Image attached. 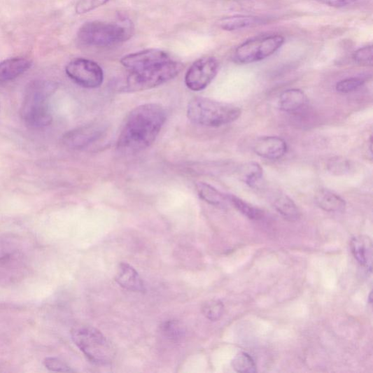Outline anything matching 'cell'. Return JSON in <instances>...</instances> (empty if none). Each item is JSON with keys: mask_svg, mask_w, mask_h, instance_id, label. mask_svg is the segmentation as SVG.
<instances>
[{"mask_svg": "<svg viewBox=\"0 0 373 373\" xmlns=\"http://www.w3.org/2000/svg\"><path fill=\"white\" fill-rule=\"evenodd\" d=\"M307 101V96L300 90H289L283 92L279 98V108L286 113H296L304 108Z\"/></svg>", "mask_w": 373, "mask_h": 373, "instance_id": "17", "label": "cell"}, {"mask_svg": "<svg viewBox=\"0 0 373 373\" xmlns=\"http://www.w3.org/2000/svg\"><path fill=\"white\" fill-rule=\"evenodd\" d=\"M45 367L52 372H72L73 370L60 360L55 358H48L44 360Z\"/></svg>", "mask_w": 373, "mask_h": 373, "instance_id": "30", "label": "cell"}, {"mask_svg": "<svg viewBox=\"0 0 373 373\" xmlns=\"http://www.w3.org/2000/svg\"><path fill=\"white\" fill-rule=\"evenodd\" d=\"M351 248L355 259L365 267L372 272V242L367 236L354 237L351 241Z\"/></svg>", "mask_w": 373, "mask_h": 373, "instance_id": "15", "label": "cell"}, {"mask_svg": "<svg viewBox=\"0 0 373 373\" xmlns=\"http://www.w3.org/2000/svg\"><path fill=\"white\" fill-rule=\"evenodd\" d=\"M365 84L361 78H350L337 83L335 90L342 94H349L358 91Z\"/></svg>", "mask_w": 373, "mask_h": 373, "instance_id": "26", "label": "cell"}, {"mask_svg": "<svg viewBox=\"0 0 373 373\" xmlns=\"http://www.w3.org/2000/svg\"><path fill=\"white\" fill-rule=\"evenodd\" d=\"M202 311L209 321L216 322L223 316L225 307L220 300H211L206 302L202 307Z\"/></svg>", "mask_w": 373, "mask_h": 373, "instance_id": "25", "label": "cell"}, {"mask_svg": "<svg viewBox=\"0 0 373 373\" xmlns=\"http://www.w3.org/2000/svg\"><path fill=\"white\" fill-rule=\"evenodd\" d=\"M281 35H269L246 41L234 52V60L240 64L260 62L274 55L284 43Z\"/></svg>", "mask_w": 373, "mask_h": 373, "instance_id": "7", "label": "cell"}, {"mask_svg": "<svg viewBox=\"0 0 373 373\" xmlns=\"http://www.w3.org/2000/svg\"><path fill=\"white\" fill-rule=\"evenodd\" d=\"M161 331L168 340L173 342L183 340L186 332L184 325L177 321H166L162 325Z\"/></svg>", "mask_w": 373, "mask_h": 373, "instance_id": "23", "label": "cell"}, {"mask_svg": "<svg viewBox=\"0 0 373 373\" xmlns=\"http://www.w3.org/2000/svg\"><path fill=\"white\" fill-rule=\"evenodd\" d=\"M355 63L361 66H371L373 63L372 47L367 45L355 51L353 55Z\"/></svg>", "mask_w": 373, "mask_h": 373, "instance_id": "28", "label": "cell"}, {"mask_svg": "<svg viewBox=\"0 0 373 373\" xmlns=\"http://www.w3.org/2000/svg\"><path fill=\"white\" fill-rule=\"evenodd\" d=\"M32 62L24 57L8 59L0 63V81L7 82L19 78L31 68Z\"/></svg>", "mask_w": 373, "mask_h": 373, "instance_id": "14", "label": "cell"}, {"mask_svg": "<svg viewBox=\"0 0 373 373\" xmlns=\"http://www.w3.org/2000/svg\"><path fill=\"white\" fill-rule=\"evenodd\" d=\"M167 120L164 108L155 103L134 109L126 119L118 140V149L134 154L150 147L161 132Z\"/></svg>", "mask_w": 373, "mask_h": 373, "instance_id": "1", "label": "cell"}, {"mask_svg": "<svg viewBox=\"0 0 373 373\" xmlns=\"http://www.w3.org/2000/svg\"><path fill=\"white\" fill-rule=\"evenodd\" d=\"M239 174L247 185L255 188L262 178L263 170L258 163H248L241 168Z\"/></svg>", "mask_w": 373, "mask_h": 373, "instance_id": "22", "label": "cell"}, {"mask_svg": "<svg viewBox=\"0 0 373 373\" xmlns=\"http://www.w3.org/2000/svg\"><path fill=\"white\" fill-rule=\"evenodd\" d=\"M253 151L260 157L278 160L286 155L288 145L287 142L281 137L263 136L255 141Z\"/></svg>", "mask_w": 373, "mask_h": 373, "instance_id": "12", "label": "cell"}, {"mask_svg": "<svg viewBox=\"0 0 373 373\" xmlns=\"http://www.w3.org/2000/svg\"><path fill=\"white\" fill-rule=\"evenodd\" d=\"M318 1L330 7L342 8L353 5L356 0H318Z\"/></svg>", "mask_w": 373, "mask_h": 373, "instance_id": "31", "label": "cell"}, {"mask_svg": "<svg viewBox=\"0 0 373 373\" xmlns=\"http://www.w3.org/2000/svg\"><path fill=\"white\" fill-rule=\"evenodd\" d=\"M65 71L71 80L85 88L98 87L104 80L101 67L90 59L83 58L74 59L66 65Z\"/></svg>", "mask_w": 373, "mask_h": 373, "instance_id": "8", "label": "cell"}, {"mask_svg": "<svg viewBox=\"0 0 373 373\" xmlns=\"http://www.w3.org/2000/svg\"><path fill=\"white\" fill-rule=\"evenodd\" d=\"M172 59L169 53L159 49H148L127 55L122 57L120 63L130 72L145 68L157 63Z\"/></svg>", "mask_w": 373, "mask_h": 373, "instance_id": "11", "label": "cell"}, {"mask_svg": "<svg viewBox=\"0 0 373 373\" xmlns=\"http://www.w3.org/2000/svg\"><path fill=\"white\" fill-rule=\"evenodd\" d=\"M111 0H80L76 6V11L78 14H84L91 12L101 7Z\"/></svg>", "mask_w": 373, "mask_h": 373, "instance_id": "29", "label": "cell"}, {"mask_svg": "<svg viewBox=\"0 0 373 373\" xmlns=\"http://www.w3.org/2000/svg\"><path fill=\"white\" fill-rule=\"evenodd\" d=\"M58 87L57 83L47 80L28 84L22 108V117L28 127L41 129L50 125L52 117L48 102Z\"/></svg>", "mask_w": 373, "mask_h": 373, "instance_id": "2", "label": "cell"}, {"mask_svg": "<svg viewBox=\"0 0 373 373\" xmlns=\"http://www.w3.org/2000/svg\"><path fill=\"white\" fill-rule=\"evenodd\" d=\"M229 204L251 220H258L263 217V211L260 209L244 202L234 195H227Z\"/></svg>", "mask_w": 373, "mask_h": 373, "instance_id": "21", "label": "cell"}, {"mask_svg": "<svg viewBox=\"0 0 373 373\" xmlns=\"http://www.w3.org/2000/svg\"><path fill=\"white\" fill-rule=\"evenodd\" d=\"M115 281L127 290L143 293L146 291L145 283L137 272L127 262H121L118 269Z\"/></svg>", "mask_w": 373, "mask_h": 373, "instance_id": "13", "label": "cell"}, {"mask_svg": "<svg viewBox=\"0 0 373 373\" xmlns=\"http://www.w3.org/2000/svg\"><path fill=\"white\" fill-rule=\"evenodd\" d=\"M241 114L238 106L205 97H195L188 105L189 120L197 125L220 127L236 121Z\"/></svg>", "mask_w": 373, "mask_h": 373, "instance_id": "3", "label": "cell"}, {"mask_svg": "<svg viewBox=\"0 0 373 373\" xmlns=\"http://www.w3.org/2000/svg\"><path fill=\"white\" fill-rule=\"evenodd\" d=\"M263 20L259 17L236 15L224 17L218 22L219 27L225 31H232L260 25Z\"/></svg>", "mask_w": 373, "mask_h": 373, "instance_id": "19", "label": "cell"}, {"mask_svg": "<svg viewBox=\"0 0 373 373\" xmlns=\"http://www.w3.org/2000/svg\"><path fill=\"white\" fill-rule=\"evenodd\" d=\"M328 169L332 174L344 175L351 171V164L349 160L344 157H336L330 160Z\"/></svg>", "mask_w": 373, "mask_h": 373, "instance_id": "27", "label": "cell"}, {"mask_svg": "<svg viewBox=\"0 0 373 373\" xmlns=\"http://www.w3.org/2000/svg\"><path fill=\"white\" fill-rule=\"evenodd\" d=\"M104 131V127L101 124H91L68 132L63 136V142L69 148L83 149L100 138Z\"/></svg>", "mask_w": 373, "mask_h": 373, "instance_id": "10", "label": "cell"}, {"mask_svg": "<svg viewBox=\"0 0 373 373\" xmlns=\"http://www.w3.org/2000/svg\"><path fill=\"white\" fill-rule=\"evenodd\" d=\"M232 364L233 368L238 372L253 373L257 371L255 361L250 355L244 352L238 353Z\"/></svg>", "mask_w": 373, "mask_h": 373, "instance_id": "24", "label": "cell"}, {"mask_svg": "<svg viewBox=\"0 0 373 373\" xmlns=\"http://www.w3.org/2000/svg\"><path fill=\"white\" fill-rule=\"evenodd\" d=\"M13 253V248L10 244L0 240V260L8 258Z\"/></svg>", "mask_w": 373, "mask_h": 373, "instance_id": "32", "label": "cell"}, {"mask_svg": "<svg viewBox=\"0 0 373 373\" xmlns=\"http://www.w3.org/2000/svg\"><path fill=\"white\" fill-rule=\"evenodd\" d=\"M183 63L171 59L130 72L125 90L141 92L163 85L178 76L183 71Z\"/></svg>", "mask_w": 373, "mask_h": 373, "instance_id": "5", "label": "cell"}, {"mask_svg": "<svg viewBox=\"0 0 373 373\" xmlns=\"http://www.w3.org/2000/svg\"><path fill=\"white\" fill-rule=\"evenodd\" d=\"M369 299H370V303L371 304L372 303V293L370 294Z\"/></svg>", "mask_w": 373, "mask_h": 373, "instance_id": "33", "label": "cell"}, {"mask_svg": "<svg viewBox=\"0 0 373 373\" xmlns=\"http://www.w3.org/2000/svg\"><path fill=\"white\" fill-rule=\"evenodd\" d=\"M80 43L92 47H111L129 41L133 35L132 25L127 23L90 22L78 30Z\"/></svg>", "mask_w": 373, "mask_h": 373, "instance_id": "4", "label": "cell"}, {"mask_svg": "<svg viewBox=\"0 0 373 373\" xmlns=\"http://www.w3.org/2000/svg\"><path fill=\"white\" fill-rule=\"evenodd\" d=\"M72 339L88 360L94 364H108L114 358L112 345L102 332L95 328H77L72 331Z\"/></svg>", "mask_w": 373, "mask_h": 373, "instance_id": "6", "label": "cell"}, {"mask_svg": "<svg viewBox=\"0 0 373 373\" xmlns=\"http://www.w3.org/2000/svg\"><path fill=\"white\" fill-rule=\"evenodd\" d=\"M272 203L284 219L289 221H296L299 219L300 211L288 195L279 192H276L272 195Z\"/></svg>", "mask_w": 373, "mask_h": 373, "instance_id": "18", "label": "cell"}, {"mask_svg": "<svg viewBox=\"0 0 373 373\" xmlns=\"http://www.w3.org/2000/svg\"><path fill=\"white\" fill-rule=\"evenodd\" d=\"M219 70V62L213 57L195 61L187 71L185 82L189 90L200 92L214 80Z\"/></svg>", "mask_w": 373, "mask_h": 373, "instance_id": "9", "label": "cell"}, {"mask_svg": "<svg viewBox=\"0 0 373 373\" xmlns=\"http://www.w3.org/2000/svg\"><path fill=\"white\" fill-rule=\"evenodd\" d=\"M197 190L199 197L208 204L218 206L225 207L229 204L227 195L205 183H198Z\"/></svg>", "mask_w": 373, "mask_h": 373, "instance_id": "20", "label": "cell"}, {"mask_svg": "<svg viewBox=\"0 0 373 373\" xmlns=\"http://www.w3.org/2000/svg\"><path fill=\"white\" fill-rule=\"evenodd\" d=\"M314 199L319 208L328 212H342L346 205L340 195L328 189L318 190Z\"/></svg>", "mask_w": 373, "mask_h": 373, "instance_id": "16", "label": "cell"}]
</instances>
